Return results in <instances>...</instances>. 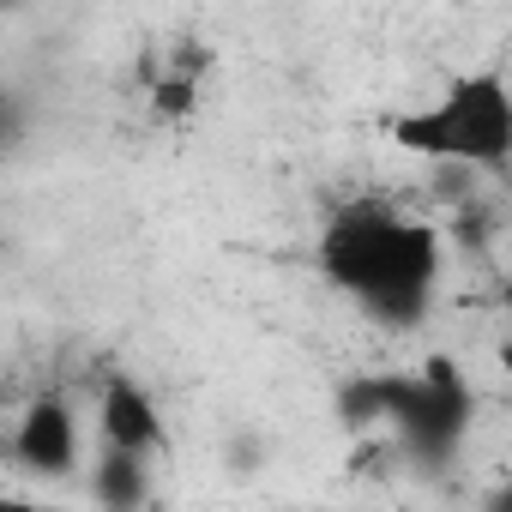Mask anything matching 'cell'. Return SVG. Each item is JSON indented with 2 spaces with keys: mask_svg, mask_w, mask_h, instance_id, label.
Instances as JSON below:
<instances>
[{
  "mask_svg": "<svg viewBox=\"0 0 512 512\" xmlns=\"http://www.w3.org/2000/svg\"><path fill=\"white\" fill-rule=\"evenodd\" d=\"M320 272L368 320L404 332L428 314L446 272V229L386 199H350L320 229Z\"/></svg>",
  "mask_w": 512,
  "mask_h": 512,
  "instance_id": "1",
  "label": "cell"
},
{
  "mask_svg": "<svg viewBox=\"0 0 512 512\" xmlns=\"http://www.w3.org/2000/svg\"><path fill=\"white\" fill-rule=\"evenodd\" d=\"M386 139L422 163H464L500 175L512 169V85L500 73H452L422 109L392 115Z\"/></svg>",
  "mask_w": 512,
  "mask_h": 512,
  "instance_id": "2",
  "label": "cell"
},
{
  "mask_svg": "<svg viewBox=\"0 0 512 512\" xmlns=\"http://www.w3.org/2000/svg\"><path fill=\"white\" fill-rule=\"evenodd\" d=\"M380 404H386V434L416 464H452L476 416V398L452 356H428L422 374H380Z\"/></svg>",
  "mask_w": 512,
  "mask_h": 512,
  "instance_id": "3",
  "label": "cell"
},
{
  "mask_svg": "<svg viewBox=\"0 0 512 512\" xmlns=\"http://www.w3.org/2000/svg\"><path fill=\"white\" fill-rule=\"evenodd\" d=\"M7 452H13V464L31 470V476H49V482L73 476V470H79V416H73V404H67L61 392H37V398L25 404V416L13 422Z\"/></svg>",
  "mask_w": 512,
  "mask_h": 512,
  "instance_id": "4",
  "label": "cell"
},
{
  "mask_svg": "<svg viewBox=\"0 0 512 512\" xmlns=\"http://www.w3.org/2000/svg\"><path fill=\"white\" fill-rule=\"evenodd\" d=\"M97 434H103V446H127V452H145V458H163V446H169V428H163L157 398H151L133 374H121V368L103 374V392H97Z\"/></svg>",
  "mask_w": 512,
  "mask_h": 512,
  "instance_id": "5",
  "label": "cell"
},
{
  "mask_svg": "<svg viewBox=\"0 0 512 512\" xmlns=\"http://www.w3.org/2000/svg\"><path fill=\"white\" fill-rule=\"evenodd\" d=\"M151 464L145 452H127V446H103V458L91 464V500L109 506V512H133L151 500Z\"/></svg>",
  "mask_w": 512,
  "mask_h": 512,
  "instance_id": "6",
  "label": "cell"
},
{
  "mask_svg": "<svg viewBox=\"0 0 512 512\" xmlns=\"http://www.w3.org/2000/svg\"><path fill=\"white\" fill-rule=\"evenodd\" d=\"M440 229H446V241H458L464 253H482V247L494 241L500 217H494V205H488L482 193H470V199H458V205H452V223H440Z\"/></svg>",
  "mask_w": 512,
  "mask_h": 512,
  "instance_id": "7",
  "label": "cell"
},
{
  "mask_svg": "<svg viewBox=\"0 0 512 512\" xmlns=\"http://www.w3.org/2000/svg\"><path fill=\"white\" fill-rule=\"evenodd\" d=\"M488 512H512V482H506V488H494V494H488Z\"/></svg>",
  "mask_w": 512,
  "mask_h": 512,
  "instance_id": "8",
  "label": "cell"
},
{
  "mask_svg": "<svg viewBox=\"0 0 512 512\" xmlns=\"http://www.w3.org/2000/svg\"><path fill=\"white\" fill-rule=\"evenodd\" d=\"M500 308L512 314V266H506V278H500Z\"/></svg>",
  "mask_w": 512,
  "mask_h": 512,
  "instance_id": "9",
  "label": "cell"
},
{
  "mask_svg": "<svg viewBox=\"0 0 512 512\" xmlns=\"http://www.w3.org/2000/svg\"><path fill=\"white\" fill-rule=\"evenodd\" d=\"M500 368H506V374H512V338H506V344H500Z\"/></svg>",
  "mask_w": 512,
  "mask_h": 512,
  "instance_id": "10",
  "label": "cell"
},
{
  "mask_svg": "<svg viewBox=\"0 0 512 512\" xmlns=\"http://www.w3.org/2000/svg\"><path fill=\"white\" fill-rule=\"evenodd\" d=\"M0 7H7V13H19V7H25V0H0Z\"/></svg>",
  "mask_w": 512,
  "mask_h": 512,
  "instance_id": "11",
  "label": "cell"
}]
</instances>
